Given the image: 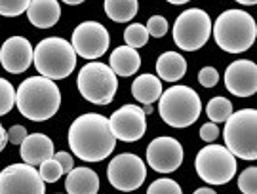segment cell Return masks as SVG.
<instances>
[{"mask_svg":"<svg viewBox=\"0 0 257 194\" xmlns=\"http://www.w3.org/2000/svg\"><path fill=\"white\" fill-rule=\"evenodd\" d=\"M194 194H217V192H215L213 188H206V186H204V188H198V190H194Z\"/></svg>","mask_w":257,"mask_h":194,"instance_id":"8d00e7d4","label":"cell"},{"mask_svg":"<svg viewBox=\"0 0 257 194\" xmlns=\"http://www.w3.org/2000/svg\"><path fill=\"white\" fill-rule=\"evenodd\" d=\"M147 194H183L181 186L175 183L174 179H156L147 188Z\"/></svg>","mask_w":257,"mask_h":194,"instance_id":"f1b7e54d","label":"cell"},{"mask_svg":"<svg viewBox=\"0 0 257 194\" xmlns=\"http://www.w3.org/2000/svg\"><path fill=\"white\" fill-rule=\"evenodd\" d=\"M238 4H244V6H249V4H255L257 0H236Z\"/></svg>","mask_w":257,"mask_h":194,"instance_id":"ab89813d","label":"cell"},{"mask_svg":"<svg viewBox=\"0 0 257 194\" xmlns=\"http://www.w3.org/2000/svg\"><path fill=\"white\" fill-rule=\"evenodd\" d=\"M147 33L151 35V37L155 38H162L168 33V21H166V18H162V16H153V18L147 21Z\"/></svg>","mask_w":257,"mask_h":194,"instance_id":"4dcf8cb0","label":"cell"},{"mask_svg":"<svg viewBox=\"0 0 257 194\" xmlns=\"http://www.w3.org/2000/svg\"><path fill=\"white\" fill-rule=\"evenodd\" d=\"M19 154L29 166H40L44 160L54 156V141L44 133H31L19 145Z\"/></svg>","mask_w":257,"mask_h":194,"instance_id":"e0dca14e","label":"cell"},{"mask_svg":"<svg viewBox=\"0 0 257 194\" xmlns=\"http://www.w3.org/2000/svg\"><path fill=\"white\" fill-rule=\"evenodd\" d=\"M110 69L116 76H132L141 67V57L136 52V48L118 46L110 54Z\"/></svg>","mask_w":257,"mask_h":194,"instance_id":"ffe728a7","label":"cell"},{"mask_svg":"<svg viewBox=\"0 0 257 194\" xmlns=\"http://www.w3.org/2000/svg\"><path fill=\"white\" fill-rule=\"evenodd\" d=\"M31 0H0V16L4 18H18L27 12Z\"/></svg>","mask_w":257,"mask_h":194,"instance_id":"83f0119b","label":"cell"},{"mask_svg":"<svg viewBox=\"0 0 257 194\" xmlns=\"http://www.w3.org/2000/svg\"><path fill=\"white\" fill-rule=\"evenodd\" d=\"M33 63L40 76L50 80H63L76 67V54L69 40L48 37L33 48Z\"/></svg>","mask_w":257,"mask_h":194,"instance_id":"277c9868","label":"cell"},{"mask_svg":"<svg viewBox=\"0 0 257 194\" xmlns=\"http://www.w3.org/2000/svg\"><path fill=\"white\" fill-rule=\"evenodd\" d=\"M0 63L12 74L25 73L33 63V46L27 38L10 37L0 48Z\"/></svg>","mask_w":257,"mask_h":194,"instance_id":"2e32d148","label":"cell"},{"mask_svg":"<svg viewBox=\"0 0 257 194\" xmlns=\"http://www.w3.org/2000/svg\"><path fill=\"white\" fill-rule=\"evenodd\" d=\"M105 14L116 23H128L138 16V0H105Z\"/></svg>","mask_w":257,"mask_h":194,"instance_id":"603a6c76","label":"cell"},{"mask_svg":"<svg viewBox=\"0 0 257 194\" xmlns=\"http://www.w3.org/2000/svg\"><path fill=\"white\" fill-rule=\"evenodd\" d=\"M225 86L236 97H251L257 92V65L249 59H238L225 71Z\"/></svg>","mask_w":257,"mask_h":194,"instance_id":"9a60e30c","label":"cell"},{"mask_svg":"<svg viewBox=\"0 0 257 194\" xmlns=\"http://www.w3.org/2000/svg\"><path fill=\"white\" fill-rule=\"evenodd\" d=\"M143 112H145V114H151V112H153V105H145V107H143Z\"/></svg>","mask_w":257,"mask_h":194,"instance_id":"60d3db41","label":"cell"},{"mask_svg":"<svg viewBox=\"0 0 257 194\" xmlns=\"http://www.w3.org/2000/svg\"><path fill=\"white\" fill-rule=\"evenodd\" d=\"M27 18L35 27L50 29L61 18V6L57 0H31Z\"/></svg>","mask_w":257,"mask_h":194,"instance_id":"ac0fdd59","label":"cell"},{"mask_svg":"<svg viewBox=\"0 0 257 194\" xmlns=\"http://www.w3.org/2000/svg\"><path fill=\"white\" fill-rule=\"evenodd\" d=\"M217 137H219V128H217V124L208 122V124H204L202 128H200V139L206 141V143H213Z\"/></svg>","mask_w":257,"mask_h":194,"instance_id":"d6a6232c","label":"cell"},{"mask_svg":"<svg viewBox=\"0 0 257 194\" xmlns=\"http://www.w3.org/2000/svg\"><path fill=\"white\" fill-rule=\"evenodd\" d=\"M16 105L29 120H50L61 107V92L57 84L46 76H31L16 90Z\"/></svg>","mask_w":257,"mask_h":194,"instance_id":"7a4b0ae2","label":"cell"},{"mask_svg":"<svg viewBox=\"0 0 257 194\" xmlns=\"http://www.w3.org/2000/svg\"><path fill=\"white\" fill-rule=\"evenodd\" d=\"M16 105V90L14 86L6 80V78H0V116L8 114Z\"/></svg>","mask_w":257,"mask_h":194,"instance_id":"484cf974","label":"cell"},{"mask_svg":"<svg viewBox=\"0 0 257 194\" xmlns=\"http://www.w3.org/2000/svg\"><path fill=\"white\" fill-rule=\"evenodd\" d=\"M206 114L213 124H221L232 114V103L227 97L217 95V97L210 99V103L206 105Z\"/></svg>","mask_w":257,"mask_h":194,"instance_id":"cb8c5ba5","label":"cell"},{"mask_svg":"<svg viewBox=\"0 0 257 194\" xmlns=\"http://www.w3.org/2000/svg\"><path fill=\"white\" fill-rule=\"evenodd\" d=\"M109 31L97 21H84L73 31V46L76 56L84 59H97L109 50Z\"/></svg>","mask_w":257,"mask_h":194,"instance_id":"8fae6325","label":"cell"},{"mask_svg":"<svg viewBox=\"0 0 257 194\" xmlns=\"http://www.w3.org/2000/svg\"><path fill=\"white\" fill-rule=\"evenodd\" d=\"M194 167L198 177L208 185H227L236 175L238 164H236V156L229 148L211 143L198 150Z\"/></svg>","mask_w":257,"mask_h":194,"instance_id":"ba28073f","label":"cell"},{"mask_svg":"<svg viewBox=\"0 0 257 194\" xmlns=\"http://www.w3.org/2000/svg\"><path fill=\"white\" fill-rule=\"evenodd\" d=\"M215 44L227 54H242L253 46L257 37L255 19L244 10H227L211 27Z\"/></svg>","mask_w":257,"mask_h":194,"instance_id":"3957f363","label":"cell"},{"mask_svg":"<svg viewBox=\"0 0 257 194\" xmlns=\"http://www.w3.org/2000/svg\"><path fill=\"white\" fill-rule=\"evenodd\" d=\"M6 143H8V135H6V129L2 128V124H0V152L4 150Z\"/></svg>","mask_w":257,"mask_h":194,"instance_id":"d590c367","label":"cell"},{"mask_svg":"<svg viewBox=\"0 0 257 194\" xmlns=\"http://www.w3.org/2000/svg\"><path fill=\"white\" fill-rule=\"evenodd\" d=\"M116 137L112 135L109 118L97 112L78 116L69 128V147L84 162H101L114 150Z\"/></svg>","mask_w":257,"mask_h":194,"instance_id":"6da1fadb","label":"cell"},{"mask_svg":"<svg viewBox=\"0 0 257 194\" xmlns=\"http://www.w3.org/2000/svg\"><path fill=\"white\" fill-rule=\"evenodd\" d=\"M112 135L124 143H134L147 131V114L138 105H124L109 118Z\"/></svg>","mask_w":257,"mask_h":194,"instance_id":"4fadbf2b","label":"cell"},{"mask_svg":"<svg viewBox=\"0 0 257 194\" xmlns=\"http://www.w3.org/2000/svg\"><path fill=\"white\" fill-rule=\"evenodd\" d=\"M132 95L143 105H153L162 95V82L155 74H141L132 82Z\"/></svg>","mask_w":257,"mask_h":194,"instance_id":"7402d4cb","label":"cell"},{"mask_svg":"<svg viewBox=\"0 0 257 194\" xmlns=\"http://www.w3.org/2000/svg\"><path fill=\"white\" fill-rule=\"evenodd\" d=\"M99 175L90 167H73L65 179L67 194H97Z\"/></svg>","mask_w":257,"mask_h":194,"instance_id":"d6986e66","label":"cell"},{"mask_svg":"<svg viewBox=\"0 0 257 194\" xmlns=\"http://www.w3.org/2000/svg\"><path fill=\"white\" fill-rule=\"evenodd\" d=\"M156 73H158V78L160 80H166V82H177L181 80L187 73V61L181 54L177 52H166L158 57L156 61Z\"/></svg>","mask_w":257,"mask_h":194,"instance_id":"44dd1931","label":"cell"},{"mask_svg":"<svg viewBox=\"0 0 257 194\" xmlns=\"http://www.w3.org/2000/svg\"><path fill=\"white\" fill-rule=\"evenodd\" d=\"M198 82L202 84L204 88H213L215 84L219 82V73H217V69H213V67H204V69H200V73H198Z\"/></svg>","mask_w":257,"mask_h":194,"instance_id":"1f68e13d","label":"cell"},{"mask_svg":"<svg viewBox=\"0 0 257 194\" xmlns=\"http://www.w3.org/2000/svg\"><path fill=\"white\" fill-rule=\"evenodd\" d=\"M46 185L35 166L12 164L0 171V194H44Z\"/></svg>","mask_w":257,"mask_h":194,"instance_id":"7c38bea8","label":"cell"},{"mask_svg":"<svg viewBox=\"0 0 257 194\" xmlns=\"http://www.w3.org/2000/svg\"><path fill=\"white\" fill-rule=\"evenodd\" d=\"M54 158L57 160V164L61 166V169H63V173H69L71 169L74 167V160L73 156L69 154V152H65V150H59V152H55Z\"/></svg>","mask_w":257,"mask_h":194,"instance_id":"e575fe53","label":"cell"},{"mask_svg":"<svg viewBox=\"0 0 257 194\" xmlns=\"http://www.w3.org/2000/svg\"><path fill=\"white\" fill-rule=\"evenodd\" d=\"M211 35V19L200 8L185 10L175 19L174 42L183 52H196L208 42Z\"/></svg>","mask_w":257,"mask_h":194,"instance_id":"9c48e42d","label":"cell"},{"mask_svg":"<svg viewBox=\"0 0 257 194\" xmlns=\"http://www.w3.org/2000/svg\"><path fill=\"white\" fill-rule=\"evenodd\" d=\"M238 188L242 194H257V167H246L238 177Z\"/></svg>","mask_w":257,"mask_h":194,"instance_id":"f546056e","label":"cell"},{"mask_svg":"<svg viewBox=\"0 0 257 194\" xmlns=\"http://www.w3.org/2000/svg\"><path fill=\"white\" fill-rule=\"evenodd\" d=\"M6 135H8V141L10 143H14V145H21L23 143V139L27 137V129L23 128V126H19V124H16V126H12V128L6 131Z\"/></svg>","mask_w":257,"mask_h":194,"instance_id":"836d02e7","label":"cell"},{"mask_svg":"<svg viewBox=\"0 0 257 194\" xmlns=\"http://www.w3.org/2000/svg\"><path fill=\"white\" fill-rule=\"evenodd\" d=\"M147 162L158 173H172L183 162V147L174 137H156L147 147Z\"/></svg>","mask_w":257,"mask_h":194,"instance_id":"5bb4252c","label":"cell"},{"mask_svg":"<svg viewBox=\"0 0 257 194\" xmlns=\"http://www.w3.org/2000/svg\"><path fill=\"white\" fill-rule=\"evenodd\" d=\"M107 177H109V183L116 190L132 192V190H138L139 186L145 183L147 167L138 154L122 152L109 162Z\"/></svg>","mask_w":257,"mask_h":194,"instance_id":"30bf717a","label":"cell"},{"mask_svg":"<svg viewBox=\"0 0 257 194\" xmlns=\"http://www.w3.org/2000/svg\"><path fill=\"white\" fill-rule=\"evenodd\" d=\"M38 175H40V179H42L44 183H55V181H59V179H61L63 169H61V166L57 164V160L52 156V158H48V160H44V162L40 164Z\"/></svg>","mask_w":257,"mask_h":194,"instance_id":"4316f807","label":"cell"},{"mask_svg":"<svg viewBox=\"0 0 257 194\" xmlns=\"http://www.w3.org/2000/svg\"><path fill=\"white\" fill-rule=\"evenodd\" d=\"M202 101L189 86H172L158 97V114L172 128H189L198 120Z\"/></svg>","mask_w":257,"mask_h":194,"instance_id":"5b68a950","label":"cell"},{"mask_svg":"<svg viewBox=\"0 0 257 194\" xmlns=\"http://www.w3.org/2000/svg\"><path fill=\"white\" fill-rule=\"evenodd\" d=\"M65 4H71V6H76V4H82L84 0H63Z\"/></svg>","mask_w":257,"mask_h":194,"instance_id":"f35d334b","label":"cell"},{"mask_svg":"<svg viewBox=\"0 0 257 194\" xmlns=\"http://www.w3.org/2000/svg\"><path fill=\"white\" fill-rule=\"evenodd\" d=\"M166 2H170V4H175V6H181V4H187V2H191V0H166Z\"/></svg>","mask_w":257,"mask_h":194,"instance_id":"74e56055","label":"cell"},{"mask_svg":"<svg viewBox=\"0 0 257 194\" xmlns=\"http://www.w3.org/2000/svg\"><path fill=\"white\" fill-rule=\"evenodd\" d=\"M225 147L236 158L242 160H255L257 158V111L255 109H242L232 112L225 120Z\"/></svg>","mask_w":257,"mask_h":194,"instance_id":"8992f818","label":"cell"},{"mask_svg":"<svg viewBox=\"0 0 257 194\" xmlns=\"http://www.w3.org/2000/svg\"><path fill=\"white\" fill-rule=\"evenodd\" d=\"M76 86L86 101L93 105H109L118 90V78L109 65L92 61L80 69Z\"/></svg>","mask_w":257,"mask_h":194,"instance_id":"52a82bcc","label":"cell"},{"mask_svg":"<svg viewBox=\"0 0 257 194\" xmlns=\"http://www.w3.org/2000/svg\"><path fill=\"white\" fill-rule=\"evenodd\" d=\"M124 40H126V46L130 48H143L149 40V33L145 25H141V23L128 25L124 31Z\"/></svg>","mask_w":257,"mask_h":194,"instance_id":"d4e9b609","label":"cell"}]
</instances>
